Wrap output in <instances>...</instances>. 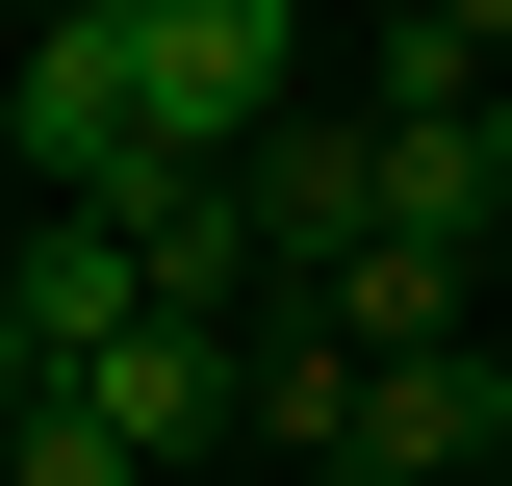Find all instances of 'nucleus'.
I'll list each match as a JSON object with an SVG mask.
<instances>
[{
    "label": "nucleus",
    "mask_w": 512,
    "mask_h": 486,
    "mask_svg": "<svg viewBox=\"0 0 512 486\" xmlns=\"http://www.w3.org/2000/svg\"><path fill=\"white\" fill-rule=\"evenodd\" d=\"M77 26H128V0H77Z\"/></svg>",
    "instance_id": "9d476101"
},
{
    "label": "nucleus",
    "mask_w": 512,
    "mask_h": 486,
    "mask_svg": "<svg viewBox=\"0 0 512 486\" xmlns=\"http://www.w3.org/2000/svg\"><path fill=\"white\" fill-rule=\"evenodd\" d=\"M26 410H52V359H26V333H0V435H26Z\"/></svg>",
    "instance_id": "1a4fd4ad"
},
{
    "label": "nucleus",
    "mask_w": 512,
    "mask_h": 486,
    "mask_svg": "<svg viewBox=\"0 0 512 486\" xmlns=\"http://www.w3.org/2000/svg\"><path fill=\"white\" fill-rule=\"evenodd\" d=\"M256 128H308V0H128V154L231 180Z\"/></svg>",
    "instance_id": "f257e3e1"
},
{
    "label": "nucleus",
    "mask_w": 512,
    "mask_h": 486,
    "mask_svg": "<svg viewBox=\"0 0 512 486\" xmlns=\"http://www.w3.org/2000/svg\"><path fill=\"white\" fill-rule=\"evenodd\" d=\"M512 435V384H487V333H461V359H384L359 410H333V461H282V486H461Z\"/></svg>",
    "instance_id": "7ed1b4c3"
},
{
    "label": "nucleus",
    "mask_w": 512,
    "mask_h": 486,
    "mask_svg": "<svg viewBox=\"0 0 512 486\" xmlns=\"http://www.w3.org/2000/svg\"><path fill=\"white\" fill-rule=\"evenodd\" d=\"M359 231L487 256V231H512V205H487V128H461V103H359Z\"/></svg>",
    "instance_id": "423d86ee"
},
{
    "label": "nucleus",
    "mask_w": 512,
    "mask_h": 486,
    "mask_svg": "<svg viewBox=\"0 0 512 486\" xmlns=\"http://www.w3.org/2000/svg\"><path fill=\"white\" fill-rule=\"evenodd\" d=\"M461 282H487V256H410V231H359V256H308V282H282V307H308V333H333V359H461Z\"/></svg>",
    "instance_id": "39448f33"
},
{
    "label": "nucleus",
    "mask_w": 512,
    "mask_h": 486,
    "mask_svg": "<svg viewBox=\"0 0 512 486\" xmlns=\"http://www.w3.org/2000/svg\"><path fill=\"white\" fill-rule=\"evenodd\" d=\"M0 333H26L52 384L154 333V282H128V231H103V205H0Z\"/></svg>",
    "instance_id": "f03ea898"
},
{
    "label": "nucleus",
    "mask_w": 512,
    "mask_h": 486,
    "mask_svg": "<svg viewBox=\"0 0 512 486\" xmlns=\"http://www.w3.org/2000/svg\"><path fill=\"white\" fill-rule=\"evenodd\" d=\"M52 410H103L154 486H231V333H180V307H154L128 359H77V384H52Z\"/></svg>",
    "instance_id": "20e7f679"
},
{
    "label": "nucleus",
    "mask_w": 512,
    "mask_h": 486,
    "mask_svg": "<svg viewBox=\"0 0 512 486\" xmlns=\"http://www.w3.org/2000/svg\"><path fill=\"white\" fill-rule=\"evenodd\" d=\"M512 77V0H359V103H487Z\"/></svg>",
    "instance_id": "0eeeda50"
},
{
    "label": "nucleus",
    "mask_w": 512,
    "mask_h": 486,
    "mask_svg": "<svg viewBox=\"0 0 512 486\" xmlns=\"http://www.w3.org/2000/svg\"><path fill=\"white\" fill-rule=\"evenodd\" d=\"M0 486H154V461H128L103 410H26V435H0Z\"/></svg>",
    "instance_id": "6e6552de"
},
{
    "label": "nucleus",
    "mask_w": 512,
    "mask_h": 486,
    "mask_svg": "<svg viewBox=\"0 0 512 486\" xmlns=\"http://www.w3.org/2000/svg\"><path fill=\"white\" fill-rule=\"evenodd\" d=\"M256 486H282V461H256Z\"/></svg>",
    "instance_id": "9b49d317"
}]
</instances>
